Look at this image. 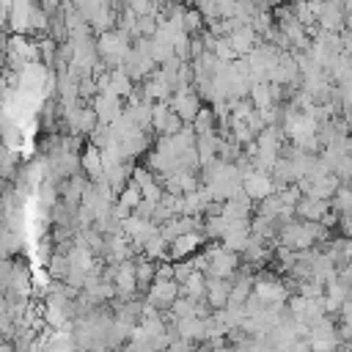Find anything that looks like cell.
Listing matches in <instances>:
<instances>
[{"mask_svg":"<svg viewBox=\"0 0 352 352\" xmlns=\"http://www.w3.org/2000/svg\"><path fill=\"white\" fill-rule=\"evenodd\" d=\"M113 286L116 292L129 300L135 294V286H138V278H135V261H121L113 267Z\"/></svg>","mask_w":352,"mask_h":352,"instance_id":"obj_6","label":"cell"},{"mask_svg":"<svg viewBox=\"0 0 352 352\" xmlns=\"http://www.w3.org/2000/svg\"><path fill=\"white\" fill-rule=\"evenodd\" d=\"M204 256H206V275L209 278H226L228 280L236 272V267H239V256L231 253V250H226L223 245L206 248Z\"/></svg>","mask_w":352,"mask_h":352,"instance_id":"obj_1","label":"cell"},{"mask_svg":"<svg viewBox=\"0 0 352 352\" xmlns=\"http://www.w3.org/2000/svg\"><path fill=\"white\" fill-rule=\"evenodd\" d=\"M182 25H184V30L192 36L195 30H201V25H204V16H201V11L198 8H184V14H182Z\"/></svg>","mask_w":352,"mask_h":352,"instance_id":"obj_18","label":"cell"},{"mask_svg":"<svg viewBox=\"0 0 352 352\" xmlns=\"http://www.w3.org/2000/svg\"><path fill=\"white\" fill-rule=\"evenodd\" d=\"M294 214L302 223H322L330 214V204L327 201H316V198H300V204L294 206Z\"/></svg>","mask_w":352,"mask_h":352,"instance_id":"obj_8","label":"cell"},{"mask_svg":"<svg viewBox=\"0 0 352 352\" xmlns=\"http://www.w3.org/2000/svg\"><path fill=\"white\" fill-rule=\"evenodd\" d=\"M182 297V286L176 280H154L148 289V305L154 308H170Z\"/></svg>","mask_w":352,"mask_h":352,"instance_id":"obj_5","label":"cell"},{"mask_svg":"<svg viewBox=\"0 0 352 352\" xmlns=\"http://www.w3.org/2000/svg\"><path fill=\"white\" fill-rule=\"evenodd\" d=\"M226 38H228L234 55H250V52L258 47V33L253 30V25H242V28H236L234 33H228Z\"/></svg>","mask_w":352,"mask_h":352,"instance_id":"obj_7","label":"cell"},{"mask_svg":"<svg viewBox=\"0 0 352 352\" xmlns=\"http://www.w3.org/2000/svg\"><path fill=\"white\" fill-rule=\"evenodd\" d=\"M168 104H170V110L182 118V124H190V121H195V116L201 113V96L190 88V91H176L170 99H168Z\"/></svg>","mask_w":352,"mask_h":352,"instance_id":"obj_3","label":"cell"},{"mask_svg":"<svg viewBox=\"0 0 352 352\" xmlns=\"http://www.w3.org/2000/svg\"><path fill=\"white\" fill-rule=\"evenodd\" d=\"M33 8H36V6H28V3H22V6H11V25H14L16 36H19L22 30H28V28H30Z\"/></svg>","mask_w":352,"mask_h":352,"instance_id":"obj_15","label":"cell"},{"mask_svg":"<svg viewBox=\"0 0 352 352\" xmlns=\"http://www.w3.org/2000/svg\"><path fill=\"white\" fill-rule=\"evenodd\" d=\"M96 124H99V118H96V113H94V107H80V113L69 121V126L74 129V132H94L96 129Z\"/></svg>","mask_w":352,"mask_h":352,"instance_id":"obj_14","label":"cell"},{"mask_svg":"<svg viewBox=\"0 0 352 352\" xmlns=\"http://www.w3.org/2000/svg\"><path fill=\"white\" fill-rule=\"evenodd\" d=\"M80 165L88 170V176H91L94 182H104V170H102V151H99L96 146H88V148L82 151Z\"/></svg>","mask_w":352,"mask_h":352,"instance_id":"obj_12","label":"cell"},{"mask_svg":"<svg viewBox=\"0 0 352 352\" xmlns=\"http://www.w3.org/2000/svg\"><path fill=\"white\" fill-rule=\"evenodd\" d=\"M132 44H129V36L124 30H110V33H102L99 36V44H96V52L102 60H110V63H118L129 55Z\"/></svg>","mask_w":352,"mask_h":352,"instance_id":"obj_2","label":"cell"},{"mask_svg":"<svg viewBox=\"0 0 352 352\" xmlns=\"http://www.w3.org/2000/svg\"><path fill=\"white\" fill-rule=\"evenodd\" d=\"M228 297H231V283L226 278H209L206 275V297L204 300L209 302V308H214V311L226 308Z\"/></svg>","mask_w":352,"mask_h":352,"instance_id":"obj_9","label":"cell"},{"mask_svg":"<svg viewBox=\"0 0 352 352\" xmlns=\"http://www.w3.org/2000/svg\"><path fill=\"white\" fill-rule=\"evenodd\" d=\"M135 278H138V286L140 289H151L154 278H157V261H148L146 256L135 261Z\"/></svg>","mask_w":352,"mask_h":352,"instance_id":"obj_13","label":"cell"},{"mask_svg":"<svg viewBox=\"0 0 352 352\" xmlns=\"http://www.w3.org/2000/svg\"><path fill=\"white\" fill-rule=\"evenodd\" d=\"M140 201H143V192H140V187L135 184V182H129L124 190H121V198H118V206L124 209V212H135L138 206H140Z\"/></svg>","mask_w":352,"mask_h":352,"instance_id":"obj_16","label":"cell"},{"mask_svg":"<svg viewBox=\"0 0 352 352\" xmlns=\"http://www.w3.org/2000/svg\"><path fill=\"white\" fill-rule=\"evenodd\" d=\"M91 107H94V113H96V118H99V124H116L121 116H124V104H121V96H116V94H96L94 96V102H91Z\"/></svg>","mask_w":352,"mask_h":352,"instance_id":"obj_4","label":"cell"},{"mask_svg":"<svg viewBox=\"0 0 352 352\" xmlns=\"http://www.w3.org/2000/svg\"><path fill=\"white\" fill-rule=\"evenodd\" d=\"M333 212L338 214V217H344V214H352V187L349 184H341L338 190H336V195H333Z\"/></svg>","mask_w":352,"mask_h":352,"instance_id":"obj_17","label":"cell"},{"mask_svg":"<svg viewBox=\"0 0 352 352\" xmlns=\"http://www.w3.org/2000/svg\"><path fill=\"white\" fill-rule=\"evenodd\" d=\"M338 223H341V231H344V236H346V239H352V214H344Z\"/></svg>","mask_w":352,"mask_h":352,"instance_id":"obj_19","label":"cell"},{"mask_svg":"<svg viewBox=\"0 0 352 352\" xmlns=\"http://www.w3.org/2000/svg\"><path fill=\"white\" fill-rule=\"evenodd\" d=\"M204 239H206V236L198 234V231H195V234H184V236H179V239L170 245L168 256H170V258H190V253H195Z\"/></svg>","mask_w":352,"mask_h":352,"instance_id":"obj_10","label":"cell"},{"mask_svg":"<svg viewBox=\"0 0 352 352\" xmlns=\"http://www.w3.org/2000/svg\"><path fill=\"white\" fill-rule=\"evenodd\" d=\"M324 253H327V256H330V261L341 270V267L352 264V239L338 236V239H333V242H330V248H327Z\"/></svg>","mask_w":352,"mask_h":352,"instance_id":"obj_11","label":"cell"}]
</instances>
